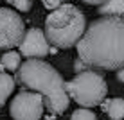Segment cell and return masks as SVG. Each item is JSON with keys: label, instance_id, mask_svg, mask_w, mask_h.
Wrapping results in <instances>:
<instances>
[{"label": "cell", "instance_id": "cell-1", "mask_svg": "<svg viewBox=\"0 0 124 120\" xmlns=\"http://www.w3.org/2000/svg\"><path fill=\"white\" fill-rule=\"evenodd\" d=\"M78 56L88 68L119 70L124 66V18L102 16L88 25L78 43Z\"/></svg>", "mask_w": 124, "mask_h": 120}, {"label": "cell", "instance_id": "cell-2", "mask_svg": "<svg viewBox=\"0 0 124 120\" xmlns=\"http://www.w3.org/2000/svg\"><path fill=\"white\" fill-rule=\"evenodd\" d=\"M15 81L22 86L41 93L45 99V108L54 115L65 113L70 104V97L67 93V83L61 74L52 65L41 61L38 57L27 59L16 70Z\"/></svg>", "mask_w": 124, "mask_h": 120}, {"label": "cell", "instance_id": "cell-3", "mask_svg": "<svg viewBox=\"0 0 124 120\" xmlns=\"http://www.w3.org/2000/svg\"><path fill=\"white\" fill-rule=\"evenodd\" d=\"M86 31L85 14L72 4H63L45 20L47 40L58 49H70L78 45Z\"/></svg>", "mask_w": 124, "mask_h": 120}, {"label": "cell", "instance_id": "cell-4", "mask_svg": "<svg viewBox=\"0 0 124 120\" xmlns=\"http://www.w3.org/2000/svg\"><path fill=\"white\" fill-rule=\"evenodd\" d=\"M67 93L79 106L93 108L106 99V81L93 70L78 72V75L67 83Z\"/></svg>", "mask_w": 124, "mask_h": 120}, {"label": "cell", "instance_id": "cell-5", "mask_svg": "<svg viewBox=\"0 0 124 120\" xmlns=\"http://www.w3.org/2000/svg\"><path fill=\"white\" fill-rule=\"evenodd\" d=\"M45 99L38 92H20L11 100L9 113L15 120H40L43 115Z\"/></svg>", "mask_w": 124, "mask_h": 120}, {"label": "cell", "instance_id": "cell-6", "mask_svg": "<svg viewBox=\"0 0 124 120\" xmlns=\"http://www.w3.org/2000/svg\"><path fill=\"white\" fill-rule=\"evenodd\" d=\"M23 20L16 11L0 7V49H13L23 40Z\"/></svg>", "mask_w": 124, "mask_h": 120}, {"label": "cell", "instance_id": "cell-7", "mask_svg": "<svg viewBox=\"0 0 124 120\" xmlns=\"http://www.w3.org/2000/svg\"><path fill=\"white\" fill-rule=\"evenodd\" d=\"M18 47H20V54L29 57V59L45 57L50 52V45H49V40H47V34L41 29H36V27L25 31L23 40L20 41Z\"/></svg>", "mask_w": 124, "mask_h": 120}, {"label": "cell", "instance_id": "cell-8", "mask_svg": "<svg viewBox=\"0 0 124 120\" xmlns=\"http://www.w3.org/2000/svg\"><path fill=\"white\" fill-rule=\"evenodd\" d=\"M102 111L112 120L124 118V99H108L102 100Z\"/></svg>", "mask_w": 124, "mask_h": 120}, {"label": "cell", "instance_id": "cell-9", "mask_svg": "<svg viewBox=\"0 0 124 120\" xmlns=\"http://www.w3.org/2000/svg\"><path fill=\"white\" fill-rule=\"evenodd\" d=\"M99 13L102 16H121L124 18V0H106L99 6Z\"/></svg>", "mask_w": 124, "mask_h": 120}, {"label": "cell", "instance_id": "cell-10", "mask_svg": "<svg viewBox=\"0 0 124 120\" xmlns=\"http://www.w3.org/2000/svg\"><path fill=\"white\" fill-rule=\"evenodd\" d=\"M15 90V79L11 75H7L6 72H0V108L6 104L7 97Z\"/></svg>", "mask_w": 124, "mask_h": 120}, {"label": "cell", "instance_id": "cell-11", "mask_svg": "<svg viewBox=\"0 0 124 120\" xmlns=\"http://www.w3.org/2000/svg\"><path fill=\"white\" fill-rule=\"evenodd\" d=\"M20 63H22L20 54H18V52H13V50L6 52V54L2 56V59H0L2 68H6V70H9V72H16V70L20 68Z\"/></svg>", "mask_w": 124, "mask_h": 120}, {"label": "cell", "instance_id": "cell-12", "mask_svg": "<svg viewBox=\"0 0 124 120\" xmlns=\"http://www.w3.org/2000/svg\"><path fill=\"white\" fill-rule=\"evenodd\" d=\"M9 6H13V7H16L18 11H22V13H25V11H31V7H32V0H6Z\"/></svg>", "mask_w": 124, "mask_h": 120}, {"label": "cell", "instance_id": "cell-13", "mask_svg": "<svg viewBox=\"0 0 124 120\" xmlns=\"http://www.w3.org/2000/svg\"><path fill=\"white\" fill-rule=\"evenodd\" d=\"M70 120H97V117L93 115V111H88V109H78L72 113V118Z\"/></svg>", "mask_w": 124, "mask_h": 120}, {"label": "cell", "instance_id": "cell-14", "mask_svg": "<svg viewBox=\"0 0 124 120\" xmlns=\"http://www.w3.org/2000/svg\"><path fill=\"white\" fill-rule=\"evenodd\" d=\"M67 0H41V4L47 7V9H50V11H54V9H58L59 6H63Z\"/></svg>", "mask_w": 124, "mask_h": 120}, {"label": "cell", "instance_id": "cell-15", "mask_svg": "<svg viewBox=\"0 0 124 120\" xmlns=\"http://www.w3.org/2000/svg\"><path fill=\"white\" fill-rule=\"evenodd\" d=\"M74 70L76 72H83V70H86V65H85V63L78 57V61H76V65H74Z\"/></svg>", "mask_w": 124, "mask_h": 120}, {"label": "cell", "instance_id": "cell-16", "mask_svg": "<svg viewBox=\"0 0 124 120\" xmlns=\"http://www.w3.org/2000/svg\"><path fill=\"white\" fill-rule=\"evenodd\" d=\"M85 4H90V6H102L106 0H83Z\"/></svg>", "mask_w": 124, "mask_h": 120}, {"label": "cell", "instance_id": "cell-17", "mask_svg": "<svg viewBox=\"0 0 124 120\" xmlns=\"http://www.w3.org/2000/svg\"><path fill=\"white\" fill-rule=\"evenodd\" d=\"M117 79L121 81V83H124V66H122V68H119V70H117Z\"/></svg>", "mask_w": 124, "mask_h": 120}, {"label": "cell", "instance_id": "cell-18", "mask_svg": "<svg viewBox=\"0 0 124 120\" xmlns=\"http://www.w3.org/2000/svg\"><path fill=\"white\" fill-rule=\"evenodd\" d=\"M122 120H124V118H122Z\"/></svg>", "mask_w": 124, "mask_h": 120}]
</instances>
